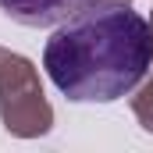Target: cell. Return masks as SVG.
<instances>
[{"mask_svg":"<svg viewBox=\"0 0 153 153\" xmlns=\"http://www.w3.org/2000/svg\"><path fill=\"white\" fill-rule=\"evenodd\" d=\"M43 68L75 103H114L153 68L150 22L128 4L85 0L46 39Z\"/></svg>","mask_w":153,"mask_h":153,"instance_id":"1","label":"cell"},{"mask_svg":"<svg viewBox=\"0 0 153 153\" xmlns=\"http://www.w3.org/2000/svg\"><path fill=\"white\" fill-rule=\"evenodd\" d=\"M0 121L18 139H39L53 128V107L39 85L36 64L0 46Z\"/></svg>","mask_w":153,"mask_h":153,"instance_id":"2","label":"cell"},{"mask_svg":"<svg viewBox=\"0 0 153 153\" xmlns=\"http://www.w3.org/2000/svg\"><path fill=\"white\" fill-rule=\"evenodd\" d=\"M82 4L85 0H0V11L25 29H50L71 18Z\"/></svg>","mask_w":153,"mask_h":153,"instance_id":"3","label":"cell"},{"mask_svg":"<svg viewBox=\"0 0 153 153\" xmlns=\"http://www.w3.org/2000/svg\"><path fill=\"white\" fill-rule=\"evenodd\" d=\"M132 114L139 117V125L146 132H153V68H150V75L139 82V93L132 96Z\"/></svg>","mask_w":153,"mask_h":153,"instance_id":"4","label":"cell"},{"mask_svg":"<svg viewBox=\"0 0 153 153\" xmlns=\"http://www.w3.org/2000/svg\"><path fill=\"white\" fill-rule=\"evenodd\" d=\"M96 4H132V0H96Z\"/></svg>","mask_w":153,"mask_h":153,"instance_id":"5","label":"cell"},{"mask_svg":"<svg viewBox=\"0 0 153 153\" xmlns=\"http://www.w3.org/2000/svg\"><path fill=\"white\" fill-rule=\"evenodd\" d=\"M150 32H153V14H150Z\"/></svg>","mask_w":153,"mask_h":153,"instance_id":"6","label":"cell"}]
</instances>
